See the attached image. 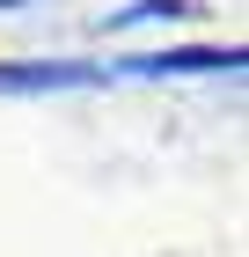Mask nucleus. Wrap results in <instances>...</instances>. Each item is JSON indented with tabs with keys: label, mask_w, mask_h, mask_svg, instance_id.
<instances>
[{
	"label": "nucleus",
	"mask_w": 249,
	"mask_h": 257,
	"mask_svg": "<svg viewBox=\"0 0 249 257\" xmlns=\"http://www.w3.org/2000/svg\"><path fill=\"white\" fill-rule=\"evenodd\" d=\"M81 81H96L88 66H0V96H15V88H81Z\"/></svg>",
	"instance_id": "1"
},
{
	"label": "nucleus",
	"mask_w": 249,
	"mask_h": 257,
	"mask_svg": "<svg viewBox=\"0 0 249 257\" xmlns=\"http://www.w3.org/2000/svg\"><path fill=\"white\" fill-rule=\"evenodd\" d=\"M139 74H220V66H242V52H161V59H132Z\"/></svg>",
	"instance_id": "2"
},
{
	"label": "nucleus",
	"mask_w": 249,
	"mask_h": 257,
	"mask_svg": "<svg viewBox=\"0 0 249 257\" xmlns=\"http://www.w3.org/2000/svg\"><path fill=\"white\" fill-rule=\"evenodd\" d=\"M0 8H8V0H0Z\"/></svg>",
	"instance_id": "3"
}]
</instances>
